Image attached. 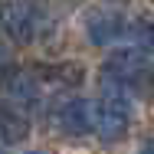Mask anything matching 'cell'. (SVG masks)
Masks as SVG:
<instances>
[{
  "label": "cell",
  "mask_w": 154,
  "mask_h": 154,
  "mask_svg": "<svg viewBox=\"0 0 154 154\" xmlns=\"http://www.w3.org/2000/svg\"><path fill=\"white\" fill-rule=\"evenodd\" d=\"M26 154H46V151H26Z\"/></svg>",
  "instance_id": "9"
},
{
  "label": "cell",
  "mask_w": 154,
  "mask_h": 154,
  "mask_svg": "<svg viewBox=\"0 0 154 154\" xmlns=\"http://www.w3.org/2000/svg\"><path fill=\"white\" fill-rule=\"evenodd\" d=\"M53 122L62 134H89L95 128V108L85 98H62L53 108Z\"/></svg>",
  "instance_id": "3"
},
{
  "label": "cell",
  "mask_w": 154,
  "mask_h": 154,
  "mask_svg": "<svg viewBox=\"0 0 154 154\" xmlns=\"http://www.w3.org/2000/svg\"><path fill=\"white\" fill-rule=\"evenodd\" d=\"M3 98L10 102V108L30 112L33 105L39 102V82L33 79V72H10L3 75Z\"/></svg>",
  "instance_id": "5"
},
{
  "label": "cell",
  "mask_w": 154,
  "mask_h": 154,
  "mask_svg": "<svg viewBox=\"0 0 154 154\" xmlns=\"http://www.w3.org/2000/svg\"><path fill=\"white\" fill-rule=\"evenodd\" d=\"M138 154H154V138H148V141L141 144V151H138Z\"/></svg>",
  "instance_id": "8"
},
{
  "label": "cell",
  "mask_w": 154,
  "mask_h": 154,
  "mask_svg": "<svg viewBox=\"0 0 154 154\" xmlns=\"http://www.w3.org/2000/svg\"><path fill=\"white\" fill-rule=\"evenodd\" d=\"M36 26H39L36 10H33L26 0H7V3H3V10H0V30L7 33L10 43H17V46L33 43Z\"/></svg>",
  "instance_id": "2"
},
{
  "label": "cell",
  "mask_w": 154,
  "mask_h": 154,
  "mask_svg": "<svg viewBox=\"0 0 154 154\" xmlns=\"http://www.w3.org/2000/svg\"><path fill=\"white\" fill-rule=\"evenodd\" d=\"M0 154H7V151H3V148H0Z\"/></svg>",
  "instance_id": "10"
},
{
  "label": "cell",
  "mask_w": 154,
  "mask_h": 154,
  "mask_svg": "<svg viewBox=\"0 0 154 154\" xmlns=\"http://www.w3.org/2000/svg\"><path fill=\"white\" fill-rule=\"evenodd\" d=\"M125 17H118L115 10H89L85 13V33L95 46H115L125 33Z\"/></svg>",
  "instance_id": "4"
},
{
  "label": "cell",
  "mask_w": 154,
  "mask_h": 154,
  "mask_svg": "<svg viewBox=\"0 0 154 154\" xmlns=\"http://www.w3.org/2000/svg\"><path fill=\"white\" fill-rule=\"evenodd\" d=\"M26 134H30V115L26 112H20V108L0 112V138L7 144H20Z\"/></svg>",
  "instance_id": "7"
},
{
  "label": "cell",
  "mask_w": 154,
  "mask_h": 154,
  "mask_svg": "<svg viewBox=\"0 0 154 154\" xmlns=\"http://www.w3.org/2000/svg\"><path fill=\"white\" fill-rule=\"evenodd\" d=\"M33 79L43 85H56V89H72V85H82L85 79V69L82 62H56V66H36L33 69Z\"/></svg>",
  "instance_id": "6"
},
{
  "label": "cell",
  "mask_w": 154,
  "mask_h": 154,
  "mask_svg": "<svg viewBox=\"0 0 154 154\" xmlns=\"http://www.w3.org/2000/svg\"><path fill=\"white\" fill-rule=\"evenodd\" d=\"M95 108V131L98 138L105 141H118L125 131H128V122H131V89L102 75V85H98V102Z\"/></svg>",
  "instance_id": "1"
}]
</instances>
